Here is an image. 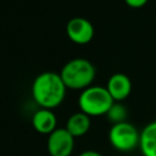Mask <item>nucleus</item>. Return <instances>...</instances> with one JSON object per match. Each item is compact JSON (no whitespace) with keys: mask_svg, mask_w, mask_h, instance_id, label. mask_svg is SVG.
<instances>
[{"mask_svg":"<svg viewBox=\"0 0 156 156\" xmlns=\"http://www.w3.org/2000/svg\"><path fill=\"white\" fill-rule=\"evenodd\" d=\"M66 85L55 72H43L38 74L32 84V96L40 108L52 110L61 105L66 95Z\"/></svg>","mask_w":156,"mask_h":156,"instance_id":"nucleus-1","label":"nucleus"},{"mask_svg":"<svg viewBox=\"0 0 156 156\" xmlns=\"http://www.w3.org/2000/svg\"><path fill=\"white\" fill-rule=\"evenodd\" d=\"M96 69L94 65L83 57L69 60L61 68L60 76L67 89L84 90L89 88L95 78Z\"/></svg>","mask_w":156,"mask_h":156,"instance_id":"nucleus-2","label":"nucleus"},{"mask_svg":"<svg viewBox=\"0 0 156 156\" xmlns=\"http://www.w3.org/2000/svg\"><path fill=\"white\" fill-rule=\"evenodd\" d=\"M115 100L107 91L106 87L90 85L89 88L82 90L78 98V105L82 112L91 116H102L108 112Z\"/></svg>","mask_w":156,"mask_h":156,"instance_id":"nucleus-3","label":"nucleus"},{"mask_svg":"<svg viewBox=\"0 0 156 156\" xmlns=\"http://www.w3.org/2000/svg\"><path fill=\"white\" fill-rule=\"evenodd\" d=\"M110 144L121 152H129L139 146L140 132L129 122L112 124L108 132Z\"/></svg>","mask_w":156,"mask_h":156,"instance_id":"nucleus-4","label":"nucleus"},{"mask_svg":"<svg viewBox=\"0 0 156 156\" xmlns=\"http://www.w3.org/2000/svg\"><path fill=\"white\" fill-rule=\"evenodd\" d=\"M74 147V136L66 128H56L48 136L50 156H69Z\"/></svg>","mask_w":156,"mask_h":156,"instance_id":"nucleus-5","label":"nucleus"},{"mask_svg":"<svg viewBox=\"0 0 156 156\" xmlns=\"http://www.w3.org/2000/svg\"><path fill=\"white\" fill-rule=\"evenodd\" d=\"M66 33L69 40L76 44H88L94 37V27L91 22L84 17H73L67 22Z\"/></svg>","mask_w":156,"mask_h":156,"instance_id":"nucleus-6","label":"nucleus"},{"mask_svg":"<svg viewBox=\"0 0 156 156\" xmlns=\"http://www.w3.org/2000/svg\"><path fill=\"white\" fill-rule=\"evenodd\" d=\"M106 89L115 102H119L129 96L132 91V82L127 74L115 73L108 78Z\"/></svg>","mask_w":156,"mask_h":156,"instance_id":"nucleus-7","label":"nucleus"},{"mask_svg":"<svg viewBox=\"0 0 156 156\" xmlns=\"http://www.w3.org/2000/svg\"><path fill=\"white\" fill-rule=\"evenodd\" d=\"M56 116L49 108H39L32 117V124L40 134H51L56 129Z\"/></svg>","mask_w":156,"mask_h":156,"instance_id":"nucleus-8","label":"nucleus"},{"mask_svg":"<svg viewBox=\"0 0 156 156\" xmlns=\"http://www.w3.org/2000/svg\"><path fill=\"white\" fill-rule=\"evenodd\" d=\"M139 149L143 156H156V121L147 123L140 132Z\"/></svg>","mask_w":156,"mask_h":156,"instance_id":"nucleus-9","label":"nucleus"},{"mask_svg":"<svg viewBox=\"0 0 156 156\" xmlns=\"http://www.w3.org/2000/svg\"><path fill=\"white\" fill-rule=\"evenodd\" d=\"M74 138L83 136L90 129V117L84 112H76L71 115L66 122L65 127Z\"/></svg>","mask_w":156,"mask_h":156,"instance_id":"nucleus-10","label":"nucleus"},{"mask_svg":"<svg viewBox=\"0 0 156 156\" xmlns=\"http://www.w3.org/2000/svg\"><path fill=\"white\" fill-rule=\"evenodd\" d=\"M106 116H107V119L112 124L126 122V118H127V108L122 104L115 102L111 106V108L108 110V112L106 113Z\"/></svg>","mask_w":156,"mask_h":156,"instance_id":"nucleus-11","label":"nucleus"},{"mask_svg":"<svg viewBox=\"0 0 156 156\" xmlns=\"http://www.w3.org/2000/svg\"><path fill=\"white\" fill-rule=\"evenodd\" d=\"M126 1V4L128 5V6H130V7H141V6H144L149 0H124Z\"/></svg>","mask_w":156,"mask_h":156,"instance_id":"nucleus-12","label":"nucleus"},{"mask_svg":"<svg viewBox=\"0 0 156 156\" xmlns=\"http://www.w3.org/2000/svg\"><path fill=\"white\" fill-rule=\"evenodd\" d=\"M79 156H102V155L94 150H87V151H83L82 154H79Z\"/></svg>","mask_w":156,"mask_h":156,"instance_id":"nucleus-13","label":"nucleus"}]
</instances>
